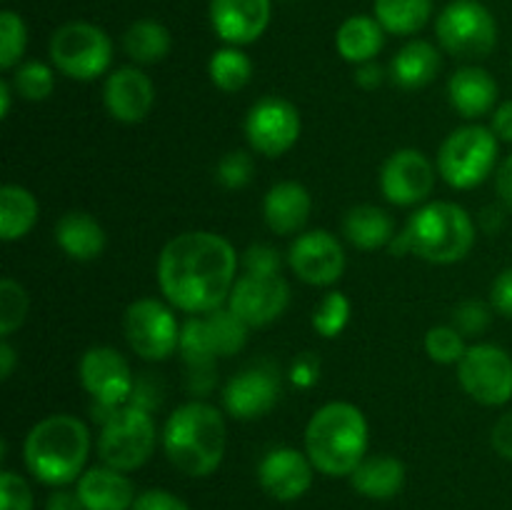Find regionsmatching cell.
<instances>
[{
  "instance_id": "1",
  "label": "cell",
  "mask_w": 512,
  "mask_h": 510,
  "mask_svg": "<svg viewBox=\"0 0 512 510\" xmlns=\"http://www.w3.org/2000/svg\"><path fill=\"white\" fill-rule=\"evenodd\" d=\"M238 253L228 238L188 230L165 243L158 258V285L173 308L203 315L228 303L238 280Z\"/></svg>"
},
{
  "instance_id": "2",
  "label": "cell",
  "mask_w": 512,
  "mask_h": 510,
  "mask_svg": "<svg viewBox=\"0 0 512 510\" xmlns=\"http://www.w3.org/2000/svg\"><path fill=\"white\" fill-rule=\"evenodd\" d=\"M165 458L190 478H208L220 468L228 448V428L220 408L190 400L175 408L163 425Z\"/></svg>"
},
{
  "instance_id": "3",
  "label": "cell",
  "mask_w": 512,
  "mask_h": 510,
  "mask_svg": "<svg viewBox=\"0 0 512 510\" xmlns=\"http://www.w3.org/2000/svg\"><path fill=\"white\" fill-rule=\"evenodd\" d=\"M90 455V430L68 413L48 415L28 430L23 460L28 473L50 488L78 483Z\"/></svg>"
},
{
  "instance_id": "4",
  "label": "cell",
  "mask_w": 512,
  "mask_h": 510,
  "mask_svg": "<svg viewBox=\"0 0 512 510\" xmlns=\"http://www.w3.org/2000/svg\"><path fill=\"white\" fill-rule=\"evenodd\" d=\"M370 428L363 410L345 400L318 408L305 428V453L330 478L350 475L368 458Z\"/></svg>"
},
{
  "instance_id": "5",
  "label": "cell",
  "mask_w": 512,
  "mask_h": 510,
  "mask_svg": "<svg viewBox=\"0 0 512 510\" xmlns=\"http://www.w3.org/2000/svg\"><path fill=\"white\" fill-rule=\"evenodd\" d=\"M403 233L408 235L413 255L433 265H453L468 258L478 238V225L463 205L435 200L410 215Z\"/></svg>"
},
{
  "instance_id": "6",
  "label": "cell",
  "mask_w": 512,
  "mask_h": 510,
  "mask_svg": "<svg viewBox=\"0 0 512 510\" xmlns=\"http://www.w3.org/2000/svg\"><path fill=\"white\" fill-rule=\"evenodd\" d=\"M93 418L100 423L98 445H95L100 463L123 473H133L153 458L158 445V425L150 410L135 403L118 405V408L93 405Z\"/></svg>"
},
{
  "instance_id": "7",
  "label": "cell",
  "mask_w": 512,
  "mask_h": 510,
  "mask_svg": "<svg viewBox=\"0 0 512 510\" xmlns=\"http://www.w3.org/2000/svg\"><path fill=\"white\" fill-rule=\"evenodd\" d=\"M500 140L485 125L455 128L438 150V170L455 190H473L498 170Z\"/></svg>"
},
{
  "instance_id": "8",
  "label": "cell",
  "mask_w": 512,
  "mask_h": 510,
  "mask_svg": "<svg viewBox=\"0 0 512 510\" xmlns=\"http://www.w3.org/2000/svg\"><path fill=\"white\" fill-rule=\"evenodd\" d=\"M50 60L70 80L90 83L108 73L113 63V40L100 25L88 20L63 23L50 38Z\"/></svg>"
},
{
  "instance_id": "9",
  "label": "cell",
  "mask_w": 512,
  "mask_h": 510,
  "mask_svg": "<svg viewBox=\"0 0 512 510\" xmlns=\"http://www.w3.org/2000/svg\"><path fill=\"white\" fill-rule=\"evenodd\" d=\"M435 35L445 53L473 63L498 45V20L480 0H453L435 20Z\"/></svg>"
},
{
  "instance_id": "10",
  "label": "cell",
  "mask_w": 512,
  "mask_h": 510,
  "mask_svg": "<svg viewBox=\"0 0 512 510\" xmlns=\"http://www.w3.org/2000/svg\"><path fill=\"white\" fill-rule=\"evenodd\" d=\"M250 328L228 308L190 315L180 330V355L190 368L215 365L218 358H233L248 343Z\"/></svg>"
},
{
  "instance_id": "11",
  "label": "cell",
  "mask_w": 512,
  "mask_h": 510,
  "mask_svg": "<svg viewBox=\"0 0 512 510\" xmlns=\"http://www.w3.org/2000/svg\"><path fill=\"white\" fill-rule=\"evenodd\" d=\"M183 325L175 318L173 308L158 298H138L128 305L123 315V333L130 350L138 358L160 363L180 350Z\"/></svg>"
},
{
  "instance_id": "12",
  "label": "cell",
  "mask_w": 512,
  "mask_h": 510,
  "mask_svg": "<svg viewBox=\"0 0 512 510\" xmlns=\"http://www.w3.org/2000/svg\"><path fill=\"white\" fill-rule=\"evenodd\" d=\"M458 383L475 403L500 408L512 400V355L493 343H475L458 363Z\"/></svg>"
},
{
  "instance_id": "13",
  "label": "cell",
  "mask_w": 512,
  "mask_h": 510,
  "mask_svg": "<svg viewBox=\"0 0 512 510\" xmlns=\"http://www.w3.org/2000/svg\"><path fill=\"white\" fill-rule=\"evenodd\" d=\"M245 138L253 153L265 158H280L300 138L303 120L300 110L280 95H265L245 115Z\"/></svg>"
},
{
  "instance_id": "14",
  "label": "cell",
  "mask_w": 512,
  "mask_h": 510,
  "mask_svg": "<svg viewBox=\"0 0 512 510\" xmlns=\"http://www.w3.org/2000/svg\"><path fill=\"white\" fill-rule=\"evenodd\" d=\"M78 378L95 408H118L130 400L135 390L133 370L120 350L110 345H93L83 353Z\"/></svg>"
},
{
  "instance_id": "15",
  "label": "cell",
  "mask_w": 512,
  "mask_h": 510,
  "mask_svg": "<svg viewBox=\"0 0 512 510\" xmlns=\"http://www.w3.org/2000/svg\"><path fill=\"white\" fill-rule=\"evenodd\" d=\"M380 190L385 200L400 208L423 205L435 188V168L423 150L400 148L380 168Z\"/></svg>"
},
{
  "instance_id": "16",
  "label": "cell",
  "mask_w": 512,
  "mask_h": 510,
  "mask_svg": "<svg viewBox=\"0 0 512 510\" xmlns=\"http://www.w3.org/2000/svg\"><path fill=\"white\" fill-rule=\"evenodd\" d=\"M230 310L248 328L275 323L290 305V285L283 275H240L228 298Z\"/></svg>"
},
{
  "instance_id": "17",
  "label": "cell",
  "mask_w": 512,
  "mask_h": 510,
  "mask_svg": "<svg viewBox=\"0 0 512 510\" xmlns=\"http://www.w3.org/2000/svg\"><path fill=\"white\" fill-rule=\"evenodd\" d=\"M288 265L303 283L328 288L345 273L343 243L330 230H308L293 240Z\"/></svg>"
},
{
  "instance_id": "18",
  "label": "cell",
  "mask_w": 512,
  "mask_h": 510,
  "mask_svg": "<svg viewBox=\"0 0 512 510\" xmlns=\"http://www.w3.org/2000/svg\"><path fill=\"white\" fill-rule=\"evenodd\" d=\"M280 400L278 370L270 363H255L235 373L223 388V408L230 418L258 420Z\"/></svg>"
},
{
  "instance_id": "19",
  "label": "cell",
  "mask_w": 512,
  "mask_h": 510,
  "mask_svg": "<svg viewBox=\"0 0 512 510\" xmlns=\"http://www.w3.org/2000/svg\"><path fill=\"white\" fill-rule=\"evenodd\" d=\"M315 465L305 450L278 445L270 448L258 463V483L278 503H293L310 490Z\"/></svg>"
},
{
  "instance_id": "20",
  "label": "cell",
  "mask_w": 512,
  "mask_h": 510,
  "mask_svg": "<svg viewBox=\"0 0 512 510\" xmlns=\"http://www.w3.org/2000/svg\"><path fill=\"white\" fill-rule=\"evenodd\" d=\"M103 103L110 118L118 123L135 125L148 118L155 103V85L148 75L140 70V65H123L115 68L105 78Z\"/></svg>"
},
{
  "instance_id": "21",
  "label": "cell",
  "mask_w": 512,
  "mask_h": 510,
  "mask_svg": "<svg viewBox=\"0 0 512 510\" xmlns=\"http://www.w3.org/2000/svg\"><path fill=\"white\" fill-rule=\"evenodd\" d=\"M210 25L225 45L255 43L268 30L273 0H210Z\"/></svg>"
},
{
  "instance_id": "22",
  "label": "cell",
  "mask_w": 512,
  "mask_h": 510,
  "mask_svg": "<svg viewBox=\"0 0 512 510\" xmlns=\"http://www.w3.org/2000/svg\"><path fill=\"white\" fill-rule=\"evenodd\" d=\"M310 210H313L310 190L298 180H280V183L270 185L263 198L265 225L275 235L303 233Z\"/></svg>"
},
{
  "instance_id": "23",
  "label": "cell",
  "mask_w": 512,
  "mask_h": 510,
  "mask_svg": "<svg viewBox=\"0 0 512 510\" xmlns=\"http://www.w3.org/2000/svg\"><path fill=\"white\" fill-rule=\"evenodd\" d=\"M75 493L83 500L85 510H133L135 485L128 473L110 465L88 468L75 483Z\"/></svg>"
},
{
  "instance_id": "24",
  "label": "cell",
  "mask_w": 512,
  "mask_h": 510,
  "mask_svg": "<svg viewBox=\"0 0 512 510\" xmlns=\"http://www.w3.org/2000/svg\"><path fill=\"white\" fill-rule=\"evenodd\" d=\"M448 98L463 118L475 120L498 108V83L480 65H463L450 75Z\"/></svg>"
},
{
  "instance_id": "25",
  "label": "cell",
  "mask_w": 512,
  "mask_h": 510,
  "mask_svg": "<svg viewBox=\"0 0 512 510\" xmlns=\"http://www.w3.org/2000/svg\"><path fill=\"white\" fill-rule=\"evenodd\" d=\"M443 68L440 50L430 40H410L388 65V78L403 90H420L433 83Z\"/></svg>"
},
{
  "instance_id": "26",
  "label": "cell",
  "mask_w": 512,
  "mask_h": 510,
  "mask_svg": "<svg viewBox=\"0 0 512 510\" xmlns=\"http://www.w3.org/2000/svg\"><path fill=\"white\" fill-rule=\"evenodd\" d=\"M55 243L70 260L90 263L105 250V230L85 210H70L55 223Z\"/></svg>"
},
{
  "instance_id": "27",
  "label": "cell",
  "mask_w": 512,
  "mask_h": 510,
  "mask_svg": "<svg viewBox=\"0 0 512 510\" xmlns=\"http://www.w3.org/2000/svg\"><path fill=\"white\" fill-rule=\"evenodd\" d=\"M348 478L363 498L390 500L405 488V465L395 455H368Z\"/></svg>"
},
{
  "instance_id": "28",
  "label": "cell",
  "mask_w": 512,
  "mask_h": 510,
  "mask_svg": "<svg viewBox=\"0 0 512 510\" xmlns=\"http://www.w3.org/2000/svg\"><path fill=\"white\" fill-rule=\"evenodd\" d=\"M343 235L353 248L358 250H380L388 248L395 238V223L388 210L378 205H353L343 215Z\"/></svg>"
},
{
  "instance_id": "29",
  "label": "cell",
  "mask_w": 512,
  "mask_h": 510,
  "mask_svg": "<svg viewBox=\"0 0 512 510\" xmlns=\"http://www.w3.org/2000/svg\"><path fill=\"white\" fill-rule=\"evenodd\" d=\"M383 45L385 30L375 20V15H350L340 23L338 33H335V48H338L340 58L353 65L375 60Z\"/></svg>"
},
{
  "instance_id": "30",
  "label": "cell",
  "mask_w": 512,
  "mask_h": 510,
  "mask_svg": "<svg viewBox=\"0 0 512 510\" xmlns=\"http://www.w3.org/2000/svg\"><path fill=\"white\" fill-rule=\"evenodd\" d=\"M38 200L23 185L8 183L0 188V238L5 243L25 238L38 223Z\"/></svg>"
},
{
  "instance_id": "31",
  "label": "cell",
  "mask_w": 512,
  "mask_h": 510,
  "mask_svg": "<svg viewBox=\"0 0 512 510\" xmlns=\"http://www.w3.org/2000/svg\"><path fill=\"white\" fill-rule=\"evenodd\" d=\"M173 35L160 20L140 18L123 33V50L135 65H155L168 58Z\"/></svg>"
},
{
  "instance_id": "32",
  "label": "cell",
  "mask_w": 512,
  "mask_h": 510,
  "mask_svg": "<svg viewBox=\"0 0 512 510\" xmlns=\"http://www.w3.org/2000/svg\"><path fill=\"white\" fill-rule=\"evenodd\" d=\"M373 15L385 33L415 35L428 25L433 0H373Z\"/></svg>"
},
{
  "instance_id": "33",
  "label": "cell",
  "mask_w": 512,
  "mask_h": 510,
  "mask_svg": "<svg viewBox=\"0 0 512 510\" xmlns=\"http://www.w3.org/2000/svg\"><path fill=\"white\" fill-rule=\"evenodd\" d=\"M208 75L210 83L218 90H223V93H238L253 78V60L238 45H225V48H218L210 55Z\"/></svg>"
},
{
  "instance_id": "34",
  "label": "cell",
  "mask_w": 512,
  "mask_h": 510,
  "mask_svg": "<svg viewBox=\"0 0 512 510\" xmlns=\"http://www.w3.org/2000/svg\"><path fill=\"white\" fill-rule=\"evenodd\" d=\"M10 85L18 98L28 100V103H43L55 90V70L40 60H28L13 70Z\"/></svg>"
},
{
  "instance_id": "35",
  "label": "cell",
  "mask_w": 512,
  "mask_h": 510,
  "mask_svg": "<svg viewBox=\"0 0 512 510\" xmlns=\"http://www.w3.org/2000/svg\"><path fill=\"white\" fill-rule=\"evenodd\" d=\"M353 315V305H350L348 295L340 290H330L328 295L320 298V303L313 310V330L323 338H338L350 323Z\"/></svg>"
},
{
  "instance_id": "36",
  "label": "cell",
  "mask_w": 512,
  "mask_h": 510,
  "mask_svg": "<svg viewBox=\"0 0 512 510\" xmlns=\"http://www.w3.org/2000/svg\"><path fill=\"white\" fill-rule=\"evenodd\" d=\"M30 310V295L15 278L0 280V338H10L25 323Z\"/></svg>"
},
{
  "instance_id": "37",
  "label": "cell",
  "mask_w": 512,
  "mask_h": 510,
  "mask_svg": "<svg viewBox=\"0 0 512 510\" xmlns=\"http://www.w3.org/2000/svg\"><path fill=\"white\" fill-rule=\"evenodd\" d=\"M28 48V25L15 10L0 13V68L15 70Z\"/></svg>"
},
{
  "instance_id": "38",
  "label": "cell",
  "mask_w": 512,
  "mask_h": 510,
  "mask_svg": "<svg viewBox=\"0 0 512 510\" xmlns=\"http://www.w3.org/2000/svg\"><path fill=\"white\" fill-rule=\"evenodd\" d=\"M465 350H468L465 335L455 325H433L425 333V353L430 355L433 363L458 365L463 360Z\"/></svg>"
},
{
  "instance_id": "39",
  "label": "cell",
  "mask_w": 512,
  "mask_h": 510,
  "mask_svg": "<svg viewBox=\"0 0 512 510\" xmlns=\"http://www.w3.org/2000/svg\"><path fill=\"white\" fill-rule=\"evenodd\" d=\"M255 175V160L248 150H230L215 165V180L228 190H240L250 185Z\"/></svg>"
},
{
  "instance_id": "40",
  "label": "cell",
  "mask_w": 512,
  "mask_h": 510,
  "mask_svg": "<svg viewBox=\"0 0 512 510\" xmlns=\"http://www.w3.org/2000/svg\"><path fill=\"white\" fill-rule=\"evenodd\" d=\"M493 305L483 303V300H460L453 308V323L465 338H475V335H483L485 330L493 323Z\"/></svg>"
},
{
  "instance_id": "41",
  "label": "cell",
  "mask_w": 512,
  "mask_h": 510,
  "mask_svg": "<svg viewBox=\"0 0 512 510\" xmlns=\"http://www.w3.org/2000/svg\"><path fill=\"white\" fill-rule=\"evenodd\" d=\"M33 490L15 470L0 473V510H33Z\"/></svg>"
},
{
  "instance_id": "42",
  "label": "cell",
  "mask_w": 512,
  "mask_h": 510,
  "mask_svg": "<svg viewBox=\"0 0 512 510\" xmlns=\"http://www.w3.org/2000/svg\"><path fill=\"white\" fill-rule=\"evenodd\" d=\"M243 268L250 275H280L283 268V255L278 248L268 243L250 245L243 253Z\"/></svg>"
},
{
  "instance_id": "43",
  "label": "cell",
  "mask_w": 512,
  "mask_h": 510,
  "mask_svg": "<svg viewBox=\"0 0 512 510\" xmlns=\"http://www.w3.org/2000/svg\"><path fill=\"white\" fill-rule=\"evenodd\" d=\"M133 510H190V505L170 490L150 488L135 498Z\"/></svg>"
},
{
  "instance_id": "44",
  "label": "cell",
  "mask_w": 512,
  "mask_h": 510,
  "mask_svg": "<svg viewBox=\"0 0 512 510\" xmlns=\"http://www.w3.org/2000/svg\"><path fill=\"white\" fill-rule=\"evenodd\" d=\"M490 305L498 315L512 320V265L500 270L490 285Z\"/></svg>"
},
{
  "instance_id": "45",
  "label": "cell",
  "mask_w": 512,
  "mask_h": 510,
  "mask_svg": "<svg viewBox=\"0 0 512 510\" xmlns=\"http://www.w3.org/2000/svg\"><path fill=\"white\" fill-rule=\"evenodd\" d=\"M320 378V363L313 353H303L295 358L293 368H290V380L298 388H313Z\"/></svg>"
},
{
  "instance_id": "46",
  "label": "cell",
  "mask_w": 512,
  "mask_h": 510,
  "mask_svg": "<svg viewBox=\"0 0 512 510\" xmlns=\"http://www.w3.org/2000/svg\"><path fill=\"white\" fill-rule=\"evenodd\" d=\"M490 445L500 458L512 460V410L500 415L490 430Z\"/></svg>"
},
{
  "instance_id": "47",
  "label": "cell",
  "mask_w": 512,
  "mask_h": 510,
  "mask_svg": "<svg viewBox=\"0 0 512 510\" xmlns=\"http://www.w3.org/2000/svg\"><path fill=\"white\" fill-rule=\"evenodd\" d=\"M385 78H388V70H385L378 60L355 65V85H358V88L375 90L385 83Z\"/></svg>"
},
{
  "instance_id": "48",
  "label": "cell",
  "mask_w": 512,
  "mask_h": 510,
  "mask_svg": "<svg viewBox=\"0 0 512 510\" xmlns=\"http://www.w3.org/2000/svg\"><path fill=\"white\" fill-rule=\"evenodd\" d=\"M490 130H493L500 143H512V100H505L493 110Z\"/></svg>"
},
{
  "instance_id": "49",
  "label": "cell",
  "mask_w": 512,
  "mask_h": 510,
  "mask_svg": "<svg viewBox=\"0 0 512 510\" xmlns=\"http://www.w3.org/2000/svg\"><path fill=\"white\" fill-rule=\"evenodd\" d=\"M495 193L505 208L512 210V153L495 170Z\"/></svg>"
},
{
  "instance_id": "50",
  "label": "cell",
  "mask_w": 512,
  "mask_h": 510,
  "mask_svg": "<svg viewBox=\"0 0 512 510\" xmlns=\"http://www.w3.org/2000/svg\"><path fill=\"white\" fill-rule=\"evenodd\" d=\"M45 510H85V505L75 490L55 488L53 493H50L48 503H45Z\"/></svg>"
},
{
  "instance_id": "51",
  "label": "cell",
  "mask_w": 512,
  "mask_h": 510,
  "mask_svg": "<svg viewBox=\"0 0 512 510\" xmlns=\"http://www.w3.org/2000/svg\"><path fill=\"white\" fill-rule=\"evenodd\" d=\"M15 365H18V353L8 338H0V380H10Z\"/></svg>"
},
{
  "instance_id": "52",
  "label": "cell",
  "mask_w": 512,
  "mask_h": 510,
  "mask_svg": "<svg viewBox=\"0 0 512 510\" xmlns=\"http://www.w3.org/2000/svg\"><path fill=\"white\" fill-rule=\"evenodd\" d=\"M503 223H505V210L500 208H485L483 218H480V225H483L485 230H490V233L503 228Z\"/></svg>"
},
{
  "instance_id": "53",
  "label": "cell",
  "mask_w": 512,
  "mask_h": 510,
  "mask_svg": "<svg viewBox=\"0 0 512 510\" xmlns=\"http://www.w3.org/2000/svg\"><path fill=\"white\" fill-rule=\"evenodd\" d=\"M13 85L10 80H0V118H8L10 115V103H13Z\"/></svg>"
}]
</instances>
